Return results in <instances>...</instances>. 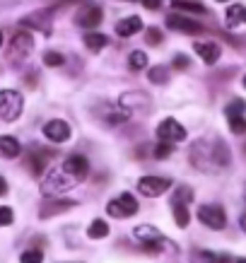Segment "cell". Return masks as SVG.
Listing matches in <instances>:
<instances>
[{"instance_id":"6da1fadb","label":"cell","mask_w":246,"mask_h":263,"mask_svg":"<svg viewBox=\"0 0 246 263\" xmlns=\"http://www.w3.org/2000/svg\"><path fill=\"white\" fill-rule=\"evenodd\" d=\"M191 162L200 172H222L232 164V155L222 140H198L191 150Z\"/></svg>"},{"instance_id":"7a4b0ae2","label":"cell","mask_w":246,"mask_h":263,"mask_svg":"<svg viewBox=\"0 0 246 263\" xmlns=\"http://www.w3.org/2000/svg\"><path fill=\"white\" fill-rule=\"evenodd\" d=\"M133 237L140 241V244L145 247V251H150V254H159L162 247L176 251V244H172L169 239H164V234H162L157 227H152V224H138V227L133 230Z\"/></svg>"},{"instance_id":"3957f363","label":"cell","mask_w":246,"mask_h":263,"mask_svg":"<svg viewBox=\"0 0 246 263\" xmlns=\"http://www.w3.org/2000/svg\"><path fill=\"white\" fill-rule=\"evenodd\" d=\"M24 99L17 89H0V119L12 123L22 116Z\"/></svg>"},{"instance_id":"277c9868","label":"cell","mask_w":246,"mask_h":263,"mask_svg":"<svg viewBox=\"0 0 246 263\" xmlns=\"http://www.w3.org/2000/svg\"><path fill=\"white\" fill-rule=\"evenodd\" d=\"M75 179H70V176L65 174V169H53L51 174L44 179V183H41V193L46 196V198H53V196H61V193L70 191L72 186H75Z\"/></svg>"},{"instance_id":"5b68a950","label":"cell","mask_w":246,"mask_h":263,"mask_svg":"<svg viewBox=\"0 0 246 263\" xmlns=\"http://www.w3.org/2000/svg\"><path fill=\"white\" fill-rule=\"evenodd\" d=\"M32 51H34V39H32V34L24 32V29H20V32L12 36V41H10L8 58L12 61V63H22V61L29 56Z\"/></svg>"},{"instance_id":"8992f818","label":"cell","mask_w":246,"mask_h":263,"mask_svg":"<svg viewBox=\"0 0 246 263\" xmlns=\"http://www.w3.org/2000/svg\"><path fill=\"white\" fill-rule=\"evenodd\" d=\"M106 213H109L111 217H119V220H123V217H133L135 213H138V200H135L130 193H121V196H116L113 200H109Z\"/></svg>"},{"instance_id":"52a82bcc","label":"cell","mask_w":246,"mask_h":263,"mask_svg":"<svg viewBox=\"0 0 246 263\" xmlns=\"http://www.w3.org/2000/svg\"><path fill=\"white\" fill-rule=\"evenodd\" d=\"M198 220L210 230H224L227 224V213H224L222 205H215V203H207V205L198 208Z\"/></svg>"},{"instance_id":"ba28073f","label":"cell","mask_w":246,"mask_h":263,"mask_svg":"<svg viewBox=\"0 0 246 263\" xmlns=\"http://www.w3.org/2000/svg\"><path fill=\"white\" fill-rule=\"evenodd\" d=\"M172 189V179L167 176H143L138 179V191L147 196V198H157L162 193H167Z\"/></svg>"},{"instance_id":"9c48e42d","label":"cell","mask_w":246,"mask_h":263,"mask_svg":"<svg viewBox=\"0 0 246 263\" xmlns=\"http://www.w3.org/2000/svg\"><path fill=\"white\" fill-rule=\"evenodd\" d=\"M157 138L164 140V143H172V145L181 143V140H186V128H183L176 119H164L157 128Z\"/></svg>"},{"instance_id":"30bf717a","label":"cell","mask_w":246,"mask_h":263,"mask_svg":"<svg viewBox=\"0 0 246 263\" xmlns=\"http://www.w3.org/2000/svg\"><path fill=\"white\" fill-rule=\"evenodd\" d=\"M24 29H39L44 34H51V24H53V10H39V12H32L27 15L20 22Z\"/></svg>"},{"instance_id":"8fae6325","label":"cell","mask_w":246,"mask_h":263,"mask_svg":"<svg viewBox=\"0 0 246 263\" xmlns=\"http://www.w3.org/2000/svg\"><path fill=\"white\" fill-rule=\"evenodd\" d=\"M63 169L70 179L82 181V179H87V174H89V162H87V157H82V155H70V157L63 162Z\"/></svg>"},{"instance_id":"7c38bea8","label":"cell","mask_w":246,"mask_h":263,"mask_svg":"<svg viewBox=\"0 0 246 263\" xmlns=\"http://www.w3.org/2000/svg\"><path fill=\"white\" fill-rule=\"evenodd\" d=\"M102 17H104L102 8H97V5H85V8L75 15V24L82 27V29H97L99 22H102Z\"/></svg>"},{"instance_id":"4fadbf2b","label":"cell","mask_w":246,"mask_h":263,"mask_svg":"<svg viewBox=\"0 0 246 263\" xmlns=\"http://www.w3.org/2000/svg\"><path fill=\"white\" fill-rule=\"evenodd\" d=\"M167 27L169 29H174V32H181V34H203L205 32L198 22H193L191 17H183V15H169L167 17Z\"/></svg>"},{"instance_id":"5bb4252c","label":"cell","mask_w":246,"mask_h":263,"mask_svg":"<svg viewBox=\"0 0 246 263\" xmlns=\"http://www.w3.org/2000/svg\"><path fill=\"white\" fill-rule=\"evenodd\" d=\"M51 157H56V152L53 150H41V147H36V150H32L29 155H27V167H29V172H32L34 176H39L44 169H46L48 160Z\"/></svg>"},{"instance_id":"9a60e30c","label":"cell","mask_w":246,"mask_h":263,"mask_svg":"<svg viewBox=\"0 0 246 263\" xmlns=\"http://www.w3.org/2000/svg\"><path fill=\"white\" fill-rule=\"evenodd\" d=\"M44 136H46L51 143H65V140L70 138V126L61 119H53L44 126Z\"/></svg>"},{"instance_id":"2e32d148","label":"cell","mask_w":246,"mask_h":263,"mask_svg":"<svg viewBox=\"0 0 246 263\" xmlns=\"http://www.w3.org/2000/svg\"><path fill=\"white\" fill-rule=\"evenodd\" d=\"M78 203L75 200H68V198H48L44 205L39 208V217H53V215H61V213H65V210H70V208H75Z\"/></svg>"},{"instance_id":"e0dca14e","label":"cell","mask_w":246,"mask_h":263,"mask_svg":"<svg viewBox=\"0 0 246 263\" xmlns=\"http://www.w3.org/2000/svg\"><path fill=\"white\" fill-rule=\"evenodd\" d=\"M119 104L126 109V111H133V109H150V97L143 95V92H126V95H121Z\"/></svg>"},{"instance_id":"ac0fdd59","label":"cell","mask_w":246,"mask_h":263,"mask_svg":"<svg viewBox=\"0 0 246 263\" xmlns=\"http://www.w3.org/2000/svg\"><path fill=\"white\" fill-rule=\"evenodd\" d=\"M196 53L203 58V63L213 65L220 61V53H222V51H220V46H217L215 41H198V44H196Z\"/></svg>"},{"instance_id":"d6986e66","label":"cell","mask_w":246,"mask_h":263,"mask_svg":"<svg viewBox=\"0 0 246 263\" xmlns=\"http://www.w3.org/2000/svg\"><path fill=\"white\" fill-rule=\"evenodd\" d=\"M143 29V20L138 15H130V17H123L119 24H116V34L119 36H123V39H128V36H133V34H138Z\"/></svg>"},{"instance_id":"ffe728a7","label":"cell","mask_w":246,"mask_h":263,"mask_svg":"<svg viewBox=\"0 0 246 263\" xmlns=\"http://www.w3.org/2000/svg\"><path fill=\"white\" fill-rule=\"evenodd\" d=\"M20 152H22V147H20V143H17L12 136H0V155L3 157H8V160H15V157H20Z\"/></svg>"},{"instance_id":"44dd1931","label":"cell","mask_w":246,"mask_h":263,"mask_svg":"<svg viewBox=\"0 0 246 263\" xmlns=\"http://www.w3.org/2000/svg\"><path fill=\"white\" fill-rule=\"evenodd\" d=\"M224 22H227V27L246 24V5H230L227 15H224Z\"/></svg>"},{"instance_id":"7402d4cb","label":"cell","mask_w":246,"mask_h":263,"mask_svg":"<svg viewBox=\"0 0 246 263\" xmlns=\"http://www.w3.org/2000/svg\"><path fill=\"white\" fill-rule=\"evenodd\" d=\"M106 44H109V39H106L104 34H99V32H87L85 34V46H87L89 51H102Z\"/></svg>"},{"instance_id":"603a6c76","label":"cell","mask_w":246,"mask_h":263,"mask_svg":"<svg viewBox=\"0 0 246 263\" xmlns=\"http://www.w3.org/2000/svg\"><path fill=\"white\" fill-rule=\"evenodd\" d=\"M172 210H174L176 224H179V227H188V220H191L188 205H186V203H174V200H172Z\"/></svg>"},{"instance_id":"cb8c5ba5","label":"cell","mask_w":246,"mask_h":263,"mask_svg":"<svg viewBox=\"0 0 246 263\" xmlns=\"http://www.w3.org/2000/svg\"><path fill=\"white\" fill-rule=\"evenodd\" d=\"M174 10H181V12H193V15H205V8L200 3H191V0H174L172 3Z\"/></svg>"},{"instance_id":"d4e9b609","label":"cell","mask_w":246,"mask_h":263,"mask_svg":"<svg viewBox=\"0 0 246 263\" xmlns=\"http://www.w3.org/2000/svg\"><path fill=\"white\" fill-rule=\"evenodd\" d=\"M106 234H109V224L104 222V220H94V222L89 224V230H87L89 239H104Z\"/></svg>"},{"instance_id":"484cf974","label":"cell","mask_w":246,"mask_h":263,"mask_svg":"<svg viewBox=\"0 0 246 263\" xmlns=\"http://www.w3.org/2000/svg\"><path fill=\"white\" fill-rule=\"evenodd\" d=\"M147 78H150V82H155V85H167L169 82V68H164V65H155V68L147 72Z\"/></svg>"},{"instance_id":"4316f807","label":"cell","mask_w":246,"mask_h":263,"mask_svg":"<svg viewBox=\"0 0 246 263\" xmlns=\"http://www.w3.org/2000/svg\"><path fill=\"white\" fill-rule=\"evenodd\" d=\"M128 68H130V70H145V68H147L145 51H133V53L128 56Z\"/></svg>"},{"instance_id":"83f0119b","label":"cell","mask_w":246,"mask_h":263,"mask_svg":"<svg viewBox=\"0 0 246 263\" xmlns=\"http://www.w3.org/2000/svg\"><path fill=\"white\" fill-rule=\"evenodd\" d=\"M174 203H186L188 205L191 200H193V189H188V186H176L174 189Z\"/></svg>"},{"instance_id":"f1b7e54d","label":"cell","mask_w":246,"mask_h":263,"mask_svg":"<svg viewBox=\"0 0 246 263\" xmlns=\"http://www.w3.org/2000/svg\"><path fill=\"white\" fill-rule=\"evenodd\" d=\"M191 263H217V256L213 251H203V249H196L191 254Z\"/></svg>"},{"instance_id":"f546056e","label":"cell","mask_w":246,"mask_h":263,"mask_svg":"<svg viewBox=\"0 0 246 263\" xmlns=\"http://www.w3.org/2000/svg\"><path fill=\"white\" fill-rule=\"evenodd\" d=\"M172 152H174V145H172V143H164V140H159V143L155 145L152 155H155V160H167Z\"/></svg>"},{"instance_id":"4dcf8cb0","label":"cell","mask_w":246,"mask_h":263,"mask_svg":"<svg viewBox=\"0 0 246 263\" xmlns=\"http://www.w3.org/2000/svg\"><path fill=\"white\" fill-rule=\"evenodd\" d=\"M44 261V254L39 249H27L22 256H20V263H41Z\"/></svg>"},{"instance_id":"1f68e13d","label":"cell","mask_w":246,"mask_h":263,"mask_svg":"<svg viewBox=\"0 0 246 263\" xmlns=\"http://www.w3.org/2000/svg\"><path fill=\"white\" fill-rule=\"evenodd\" d=\"M227 119H230L232 133H237V136L246 133V119H244V116H227Z\"/></svg>"},{"instance_id":"d6a6232c","label":"cell","mask_w":246,"mask_h":263,"mask_svg":"<svg viewBox=\"0 0 246 263\" xmlns=\"http://www.w3.org/2000/svg\"><path fill=\"white\" fill-rule=\"evenodd\" d=\"M44 65L58 68V65H63V56H61L58 51H46V53H44Z\"/></svg>"},{"instance_id":"836d02e7","label":"cell","mask_w":246,"mask_h":263,"mask_svg":"<svg viewBox=\"0 0 246 263\" xmlns=\"http://www.w3.org/2000/svg\"><path fill=\"white\" fill-rule=\"evenodd\" d=\"M244 111H246V102H241V99H234L227 106V116H244Z\"/></svg>"},{"instance_id":"e575fe53","label":"cell","mask_w":246,"mask_h":263,"mask_svg":"<svg viewBox=\"0 0 246 263\" xmlns=\"http://www.w3.org/2000/svg\"><path fill=\"white\" fill-rule=\"evenodd\" d=\"M12 220H15L12 208H8V205L0 208V227H8V224H12Z\"/></svg>"},{"instance_id":"d590c367","label":"cell","mask_w":246,"mask_h":263,"mask_svg":"<svg viewBox=\"0 0 246 263\" xmlns=\"http://www.w3.org/2000/svg\"><path fill=\"white\" fill-rule=\"evenodd\" d=\"M188 65H191V58L183 56V53H176L174 61H172V68H174V70H186Z\"/></svg>"},{"instance_id":"8d00e7d4","label":"cell","mask_w":246,"mask_h":263,"mask_svg":"<svg viewBox=\"0 0 246 263\" xmlns=\"http://www.w3.org/2000/svg\"><path fill=\"white\" fill-rule=\"evenodd\" d=\"M145 39H147V44L157 46V44H162V32H159L157 27H150V29L145 32Z\"/></svg>"},{"instance_id":"74e56055","label":"cell","mask_w":246,"mask_h":263,"mask_svg":"<svg viewBox=\"0 0 246 263\" xmlns=\"http://www.w3.org/2000/svg\"><path fill=\"white\" fill-rule=\"evenodd\" d=\"M140 3H143V5H145L147 10H157L162 0H140Z\"/></svg>"},{"instance_id":"f35d334b","label":"cell","mask_w":246,"mask_h":263,"mask_svg":"<svg viewBox=\"0 0 246 263\" xmlns=\"http://www.w3.org/2000/svg\"><path fill=\"white\" fill-rule=\"evenodd\" d=\"M5 193H8V181L0 176V196H5Z\"/></svg>"},{"instance_id":"ab89813d","label":"cell","mask_w":246,"mask_h":263,"mask_svg":"<svg viewBox=\"0 0 246 263\" xmlns=\"http://www.w3.org/2000/svg\"><path fill=\"white\" fill-rule=\"evenodd\" d=\"M239 224H241V230L246 232V213H244V215H241V220H239Z\"/></svg>"},{"instance_id":"60d3db41","label":"cell","mask_w":246,"mask_h":263,"mask_svg":"<svg viewBox=\"0 0 246 263\" xmlns=\"http://www.w3.org/2000/svg\"><path fill=\"white\" fill-rule=\"evenodd\" d=\"M237 263H246V258H239V261Z\"/></svg>"},{"instance_id":"b9f144b4","label":"cell","mask_w":246,"mask_h":263,"mask_svg":"<svg viewBox=\"0 0 246 263\" xmlns=\"http://www.w3.org/2000/svg\"><path fill=\"white\" fill-rule=\"evenodd\" d=\"M217 3H230V0H217Z\"/></svg>"},{"instance_id":"7bdbcfd3","label":"cell","mask_w":246,"mask_h":263,"mask_svg":"<svg viewBox=\"0 0 246 263\" xmlns=\"http://www.w3.org/2000/svg\"><path fill=\"white\" fill-rule=\"evenodd\" d=\"M0 44H3V32H0Z\"/></svg>"},{"instance_id":"ee69618b","label":"cell","mask_w":246,"mask_h":263,"mask_svg":"<svg viewBox=\"0 0 246 263\" xmlns=\"http://www.w3.org/2000/svg\"><path fill=\"white\" fill-rule=\"evenodd\" d=\"M244 87H246V75H244Z\"/></svg>"},{"instance_id":"f6af8a7d","label":"cell","mask_w":246,"mask_h":263,"mask_svg":"<svg viewBox=\"0 0 246 263\" xmlns=\"http://www.w3.org/2000/svg\"><path fill=\"white\" fill-rule=\"evenodd\" d=\"M130 3H135V0H130ZM138 3H140V0H138Z\"/></svg>"}]
</instances>
